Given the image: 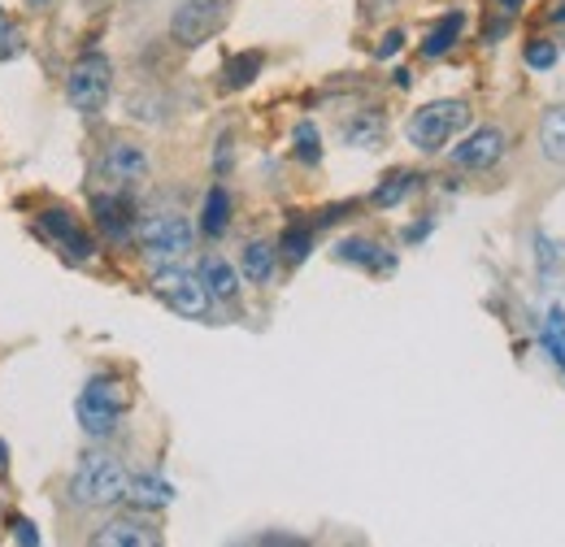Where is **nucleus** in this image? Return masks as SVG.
Returning <instances> with one entry per match:
<instances>
[{
  "mask_svg": "<svg viewBox=\"0 0 565 547\" xmlns=\"http://www.w3.org/2000/svg\"><path fill=\"white\" fill-rule=\"evenodd\" d=\"M127 479H131V474L122 470V461H114V457H105V452H92V457H83L78 470H74L71 500L83 504V508H109V504L127 500Z\"/></svg>",
  "mask_w": 565,
  "mask_h": 547,
  "instance_id": "nucleus-1",
  "label": "nucleus"
},
{
  "mask_svg": "<svg viewBox=\"0 0 565 547\" xmlns=\"http://www.w3.org/2000/svg\"><path fill=\"white\" fill-rule=\"evenodd\" d=\"M136 244L152 266H174L192 253V222L179 213H148L136 222Z\"/></svg>",
  "mask_w": 565,
  "mask_h": 547,
  "instance_id": "nucleus-2",
  "label": "nucleus"
},
{
  "mask_svg": "<svg viewBox=\"0 0 565 547\" xmlns=\"http://www.w3.org/2000/svg\"><path fill=\"white\" fill-rule=\"evenodd\" d=\"M466 127H470V105L466 100H430L409 118L405 136L418 152H444V143Z\"/></svg>",
  "mask_w": 565,
  "mask_h": 547,
  "instance_id": "nucleus-3",
  "label": "nucleus"
},
{
  "mask_svg": "<svg viewBox=\"0 0 565 547\" xmlns=\"http://www.w3.org/2000/svg\"><path fill=\"white\" fill-rule=\"evenodd\" d=\"M74 412H78V426H83L92 439H109V435L118 430V417L127 412V392H122L118 378L96 374V378L83 387Z\"/></svg>",
  "mask_w": 565,
  "mask_h": 547,
  "instance_id": "nucleus-4",
  "label": "nucleus"
},
{
  "mask_svg": "<svg viewBox=\"0 0 565 547\" xmlns=\"http://www.w3.org/2000/svg\"><path fill=\"white\" fill-rule=\"evenodd\" d=\"M152 296L166 304V309H174L179 318H205L210 313V287H205V278L192 270H183V266H161V270L152 274Z\"/></svg>",
  "mask_w": 565,
  "mask_h": 547,
  "instance_id": "nucleus-5",
  "label": "nucleus"
},
{
  "mask_svg": "<svg viewBox=\"0 0 565 547\" xmlns=\"http://www.w3.org/2000/svg\"><path fill=\"white\" fill-rule=\"evenodd\" d=\"M109 87H114L109 62L100 53H87V57L74 62L71 78H66V100H71V109H78V114H100L105 100H109Z\"/></svg>",
  "mask_w": 565,
  "mask_h": 547,
  "instance_id": "nucleus-6",
  "label": "nucleus"
},
{
  "mask_svg": "<svg viewBox=\"0 0 565 547\" xmlns=\"http://www.w3.org/2000/svg\"><path fill=\"white\" fill-rule=\"evenodd\" d=\"M222 22H226V0H183L170 18V35L174 44L196 49L222 31Z\"/></svg>",
  "mask_w": 565,
  "mask_h": 547,
  "instance_id": "nucleus-7",
  "label": "nucleus"
},
{
  "mask_svg": "<svg viewBox=\"0 0 565 547\" xmlns=\"http://www.w3.org/2000/svg\"><path fill=\"white\" fill-rule=\"evenodd\" d=\"M96 179L105 183V192H131L136 183L148 179V157H143V148L140 143H127V139L109 143L105 157L96 161Z\"/></svg>",
  "mask_w": 565,
  "mask_h": 547,
  "instance_id": "nucleus-8",
  "label": "nucleus"
},
{
  "mask_svg": "<svg viewBox=\"0 0 565 547\" xmlns=\"http://www.w3.org/2000/svg\"><path fill=\"white\" fill-rule=\"evenodd\" d=\"M92 217H96V230L109 239V244H122L136 235V208L127 192H96L92 196Z\"/></svg>",
  "mask_w": 565,
  "mask_h": 547,
  "instance_id": "nucleus-9",
  "label": "nucleus"
},
{
  "mask_svg": "<svg viewBox=\"0 0 565 547\" xmlns=\"http://www.w3.org/2000/svg\"><path fill=\"white\" fill-rule=\"evenodd\" d=\"M504 131L500 127H479L475 136H466L452 148V165L457 170H492L495 161L504 157Z\"/></svg>",
  "mask_w": 565,
  "mask_h": 547,
  "instance_id": "nucleus-10",
  "label": "nucleus"
},
{
  "mask_svg": "<svg viewBox=\"0 0 565 547\" xmlns=\"http://www.w3.org/2000/svg\"><path fill=\"white\" fill-rule=\"evenodd\" d=\"M40 230H44L57 248H66L74 261H87V257H92V239L83 235V226L74 222L66 208H49V213H40Z\"/></svg>",
  "mask_w": 565,
  "mask_h": 547,
  "instance_id": "nucleus-11",
  "label": "nucleus"
},
{
  "mask_svg": "<svg viewBox=\"0 0 565 547\" xmlns=\"http://www.w3.org/2000/svg\"><path fill=\"white\" fill-rule=\"evenodd\" d=\"M535 148L548 165H562L565 170V105H548L535 122Z\"/></svg>",
  "mask_w": 565,
  "mask_h": 547,
  "instance_id": "nucleus-12",
  "label": "nucleus"
},
{
  "mask_svg": "<svg viewBox=\"0 0 565 547\" xmlns=\"http://www.w3.org/2000/svg\"><path fill=\"white\" fill-rule=\"evenodd\" d=\"M92 544H96V547H157V544H161V535H157L148 522L118 517V522L100 526V530L92 535Z\"/></svg>",
  "mask_w": 565,
  "mask_h": 547,
  "instance_id": "nucleus-13",
  "label": "nucleus"
},
{
  "mask_svg": "<svg viewBox=\"0 0 565 547\" xmlns=\"http://www.w3.org/2000/svg\"><path fill=\"white\" fill-rule=\"evenodd\" d=\"M170 500H174V486L166 479H157V474H136V479H127V504H136L143 513L166 508Z\"/></svg>",
  "mask_w": 565,
  "mask_h": 547,
  "instance_id": "nucleus-14",
  "label": "nucleus"
},
{
  "mask_svg": "<svg viewBox=\"0 0 565 547\" xmlns=\"http://www.w3.org/2000/svg\"><path fill=\"white\" fill-rule=\"evenodd\" d=\"M275 266H279V248L266 244V239H253V244L239 253V270H244L248 282H257V287H266V282L275 278Z\"/></svg>",
  "mask_w": 565,
  "mask_h": 547,
  "instance_id": "nucleus-15",
  "label": "nucleus"
},
{
  "mask_svg": "<svg viewBox=\"0 0 565 547\" xmlns=\"http://www.w3.org/2000/svg\"><path fill=\"white\" fill-rule=\"evenodd\" d=\"M335 257L340 261H349V266H365V270H392L396 266V257H387L379 244H370V239H344L340 248H335Z\"/></svg>",
  "mask_w": 565,
  "mask_h": 547,
  "instance_id": "nucleus-16",
  "label": "nucleus"
},
{
  "mask_svg": "<svg viewBox=\"0 0 565 547\" xmlns=\"http://www.w3.org/2000/svg\"><path fill=\"white\" fill-rule=\"evenodd\" d=\"M201 278H205L213 300H235V291H239V274H235L231 261H222V257H205L201 261Z\"/></svg>",
  "mask_w": 565,
  "mask_h": 547,
  "instance_id": "nucleus-17",
  "label": "nucleus"
},
{
  "mask_svg": "<svg viewBox=\"0 0 565 547\" xmlns=\"http://www.w3.org/2000/svg\"><path fill=\"white\" fill-rule=\"evenodd\" d=\"M226 226H231V196H226V187L217 183L210 187V196H205V208H201V230L217 239V235H226Z\"/></svg>",
  "mask_w": 565,
  "mask_h": 547,
  "instance_id": "nucleus-18",
  "label": "nucleus"
},
{
  "mask_svg": "<svg viewBox=\"0 0 565 547\" xmlns=\"http://www.w3.org/2000/svg\"><path fill=\"white\" fill-rule=\"evenodd\" d=\"M461 26H466V18L461 13H448L430 35L423 40V57H444L452 44H457V35H461Z\"/></svg>",
  "mask_w": 565,
  "mask_h": 547,
  "instance_id": "nucleus-19",
  "label": "nucleus"
},
{
  "mask_svg": "<svg viewBox=\"0 0 565 547\" xmlns=\"http://www.w3.org/2000/svg\"><path fill=\"white\" fill-rule=\"evenodd\" d=\"M414 183H418V174H414V170H396V174H387V179H383V187H374V205L379 208L401 205V201L414 192Z\"/></svg>",
  "mask_w": 565,
  "mask_h": 547,
  "instance_id": "nucleus-20",
  "label": "nucleus"
},
{
  "mask_svg": "<svg viewBox=\"0 0 565 547\" xmlns=\"http://www.w3.org/2000/svg\"><path fill=\"white\" fill-rule=\"evenodd\" d=\"M257 74H262V53H239V57H231L226 69H222L226 87H248Z\"/></svg>",
  "mask_w": 565,
  "mask_h": 547,
  "instance_id": "nucleus-21",
  "label": "nucleus"
},
{
  "mask_svg": "<svg viewBox=\"0 0 565 547\" xmlns=\"http://www.w3.org/2000/svg\"><path fill=\"white\" fill-rule=\"evenodd\" d=\"M344 139H349L353 148H374V143L383 139V118H379V114H361L356 122L344 127Z\"/></svg>",
  "mask_w": 565,
  "mask_h": 547,
  "instance_id": "nucleus-22",
  "label": "nucleus"
},
{
  "mask_svg": "<svg viewBox=\"0 0 565 547\" xmlns=\"http://www.w3.org/2000/svg\"><path fill=\"white\" fill-rule=\"evenodd\" d=\"M309 248H313V235L305 230V226H287V235H282L279 253L291 261V266H300L305 257H309Z\"/></svg>",
  "mask_w": 565,
  "mask_h": 547,
  "instance_id": "nucleus-23",
  "label": "nucleus"
},
{
  "mask_svg": "<svg viewBox=\"0 0 565 547\" xmlns=\"http://www.w3.org/2000/svg\"><path fill=\"white\" fill-rule=\"evenodd\" d=\"M557 57H562V49H557L553 40H531V44H526V66L531 69H553Z\"/></svg>",
  "mask_w": 565,
  "mask_h": 547,
  "instance_id": "nucleus-24",
  "label": "nucleus"
},
{
  "mask_svg": "<svg viewBox=\"0 0 565 547\" xmlns=\"http://www.w3.org/2000/svg\"><path fill=\"white\" fill-rule=\"evenodd\" d=\"M296 157H300L305 165H318V161H322V148H318L313 122H300V127H296Z\"/></svg>",
  "mask_w": 565,
  "mask_h": 547,
  "instance_id": "nucleus-25",
  "label": "nucleus"
},
{
  "mask_svg": "<svg viewBox=\"0 0 565 547\" xmlns=\"http://www.w3.org/2000/svg\"><path fill=\"white\" fill-rule=\"evenodd\" d=\"M544 343H548V356H557V365L565 369V313L553 309V322L544 326Z\"/></svg>",
  "mask_w": 565,
  "mask_h": 547,
  "instance_id": "nucleus-26",
  "label": "nucleus"
},
{
  "mask_svg": "<svg viewBox=\"0 0 565 547\" xmlns=\"http://www.w3.org/2000/svg\"><path fill=\"white\" fill-rule=\"evenodd\" d=\"M18 53H22V35L9 26V18L0 9V57H18Z\"/></svg>",
  "mask_w": 565,
  "mask_h": 547,
  "instance_id": "nucleus-27",
  "label": "nucleus"
},
{
  "mask_svg": "<svg viewBox=\"0 0 565 547\" xmlns=\"http://www.w3.org/2000/svg\"><path fill=\"white\" fill-rule=\"evenodd\" d=\"M401 44H405V35H401V31H387V35H383V44H379V57H396V53H401Z\"/></svg>",
  "mask_w": 565,
  "mask_h": 547,
  "instance_id": "nucleus-28",
  "label": "nucleus"
},
{
  "mask_svg": "<svg viewBox=\"0 0 565 547\" xmlns=\"http://www.w3.org/2000/svg\"><path fill=\"white\" fill-rule=\"evenodd\" d=\"M13 530H18V539H22V544H26V547H35V544H40V535H35V526H31L26 517H18V522H13Z\"/></svg>",
  "mask_w": 565,
  "mask_h": 547,
  "instance_id": "nucleus-29",
  "label": "nucleus"
},
{
  "mask_svg": "<svg viewBox=\"0 0 565 547\" xmlns=\"http://www.w3.org/2000/svg\"><path fill=\"white\" fill-rule=\"evenodd\" d=\"M492 9L500 13V18H513V13L522 9V0H492Z\"/></svg>",
  "mask_w": 565,
  "mask_h": 547,
  "instance_id": "nucleus-30",
  "label": "nucleus"
},
{
  "mask_svg": "<svg viewBox=\"0 0 565 547\" xmlns=\"http://www.w3.org/2000/svg\"><path fill=\"white\" fill-rule=\"evenodd\" d=\"M553 22H565V4L557 9V13H553Z\"/></svg>",
  "mask_w": 565,
  "mask_h": 547,
  "instance_id": "nucleus-31",
  "label": "nucleus"
},
{
  "mask_svg": "<svg viewBox=\"0 0 565 547\" xmlns=\"http://www.w3.org/2000/svg\"><path fill=\"white\" fill-rule=\"evenodd\" d=\"M26 4H31V9H44V4H49V0H26Z\"/></svg>",
  "mask_w": 565,
  "mask_h": 547,
  "instance_id": "nucleus-32",
  "label": "nucleus"
},
{
  "mask_svg": "<svg viewBox=\"0 0 565 547\" xmlns=\"http://www.w3.org/2000/svg\"><path fill=\"white\" fill-rule=\"evenodd\" d=\"M4 461H9V452H4V443H0V470H4Z\"/></svg>",
  "mask_w": 565,
  "mask_h": 547,
  "instance_id": "nucleus-33",
  "label": "nucleus"
}]
</instances>
